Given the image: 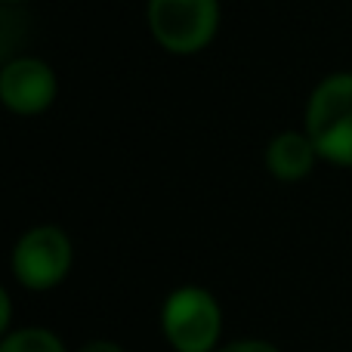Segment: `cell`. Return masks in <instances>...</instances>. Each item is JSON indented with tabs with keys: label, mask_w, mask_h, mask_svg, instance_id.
Segmentation results:
<instances>
[{
	"label": "cell",
	"mask_w": 352,
	"mask_h": 352,
	"mask_svg": "<svg viewBox=\"0 0 352 352\" xmlns=\"http://www.w3.org/2000/svg\"><path fill=\"white\" fill-rule=\"evenodd\" d=\"M10 3H16V0H10Z\"/></svg>",
	"instance_id": "11"
},
{
	"label": "cell",
	"mask_w": 352,
	"mask_h": 352,
	"mask_svg": "<svg viewBox=\"0 0 352 352\" xmlns=\"http://www.w3.org/2000/svg\"><path fill=\"white\" fill-rule=\"evenodd\" d=\"M217 352H278V349L266 340H238V343H229V346H223Z\"/></svg>",
	"instance_id": "8"
},
{
	"label": "cell",
	"mask_w": 352,
	"mask_h": 352,
	"mask_svg": "<svg viewBox=\"0 0 352 352\" xmlns=\"http://www.w3.org/2000/svg\"><path fill=\"white\" fill-rule=\"evenodd\" d=\"M78 352H124L118 343H109V340H93V343H87L84 349H78Z\"/></svg>",
	"instance_id": "9"
},
{
	"label": "cell",
	"mask_w": 352,
	"mask_h": 352,
	"mask_svg": "<svg viewBox=\"0 0 352 352\" xmlns=\"http://www.w3.org/2000/svg\"><path fill=\"white\" fill-rule=\"evenodd\" d=\"M318 148L309 140V133H297V130H285L278 133L266 148V167L275 179L281 182H297L306 179L316 167Z\"/></svg>",
	"instance_id": "6"
},
{
	"label": "cell",
	"mask_w": 352,
	"mask_h": 352,
	"mask_svg": "<svg viewBox=\"0 0 352 352\" xmlns=\"http://www.w3.org/2000/svg\"><path fill=\"white\" fill-rule=\"evenodd\" d=\"M0 352H65V346L47 328H22L3 337Z\"/></svg>",
	"instance_id": "7"
},
{
	"label": "cell",
	"mask_w": 352,
	"mask_h": 352,
	"mask_svg": "<svg viewBox=\"0 0 352 352\" xmlns=\"http://www.w3.org/2000/svg\"><path fill=\"white\" fill-rule=\"evenodd\" d=\"M161 328L176 352H217L223 312L204 287H179L161 309Z\"/></svg>",
	"instance_id": "2"
},
{
	"label": "cell",
	"mask_w": 352,
	"mask_h": 352,
	"mask_svg": "<svg viewBox=\"0 0 352 352\" xmlns=\"http://www.w3.org/2000/svg\"><path fill=\"white\" fill-rule=\"evenodd\" d=\"M10 328V294L0 291V331Z\"/></svg>",
	"instance_id": "10"
},
{
	"label": "cell",
	"mask_w": 352,
	"mask_h": 352,
	"mask_svg": "<svg viewBox=\"0 0 352 352\" xmlns=\"http://www.w3.org/2000/svg\"><path fill=\"white\" fill-rule=\"evenodd\" d=\"M306 133L318 158L352 167V72L324 78L306 105Z\"/></svg>",
	"instance_id": "1"
},
{
	"label": "cell",
	"mask_w": 352,
	"mask_h": 352,
	"mask_svg": "<svg viewBox=\"0 0 352 352\" xmlns=\"http://www.w3.org/2000/svg\"><path fill=\"white\" fill-rule=\"evenodd\" d=\"M148 28L176 56L204 50L219 28L217 0H148Z\"/></svg>",
	"instance_id": "3"
},
{
	"label": "cell",
	"mask_w": 352,
	"mask_h": 352,
	"mask_svg": "<svg viewBox=\"0 0 352 352\" xmlns=\"http://www.w3.org/2000/svg\"><path fill=\"white\" fill-rule=\"evenodd\" d=\"M74 250L59 226H34L19 238L12 250V272L19 285L31 291H50L68 275Z\"/></svg>",
	"instance_id": "4"
},
{
	"label": "cell",
	"mask_w": 352,
	"mask_h": 352,
	"mask_svg": "<svg viewBox=\"0 0 352 352\" xmlns=\"http://www.w3.org/2000/svg\"><path fill=\"white\" fill-rule=\"evenodd\" d=\"M0 99L16 115H41L56 99V74L43 59L16 56L0 72Z\"/></svg>",
	"instance_id": "5"
}]
</instances>
